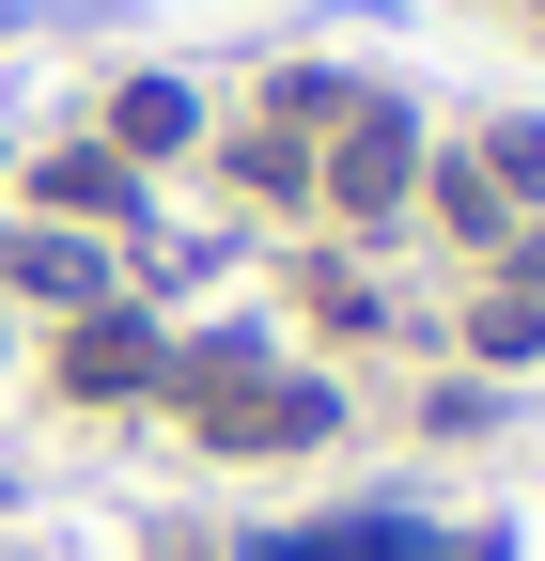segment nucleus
<instances>
[{
	"instance_id": "nucleus-4",
	"label": "nucleus",
	"mask_w": 545,
	"mask_h": 561,
	"mask_svg": "<svg viewBox=\"0 0 545 561\" xmlns=\"http://www.w3.org/2000/svg\"><path fill=\"white\" fill-rule=\"evenodd\" d=\"M32 187L62 203V219H141V172H125V157H94V140H79V157H47Z\"/></svg>"
},
{
	"instance_id": "nucleus-3",
	"label": "nucleus",
	"mask_w": 545,
	"mask_h": 561,
	"mask_svg": "<svg viewBox=\"0 0 545 561\" xmlns=\"http://www.w3.org/2000/svg\"><path fill=\"white\" fill-rule=\"evenodd\" d=\"M62 375H79V390H156L172 359H156V328H141V312H94L79 343H62Z\"/></svg>"
},
{
	"instance_id": "nucleus-2",
	"label": "nucleus",
	"mask_w": 545,
	"mask_h": 561,
	"mask_svg": "<svg viewBox=\"0 0 545 561\" xmlns=\"http://www.w3.org/2000/svg\"><path fill=\"white\" fill-rule=\"evenodd\" d=\"M202 405H219V390H202ZM202 437H219V453H297V437H327V390H234Z\"/></svg>"
},
{
	"instance_id": "nucleus-6",
	"label": "nucleus",
	"mask_w": 545,
	"mask_h": 561,
	"mask_svg": "<svg viewBox=\"0 0 545 561\" xmlns=\"http://www.w3.org/2000/svg\"><path fill=\"white\" fill-rule=\"evenodd\" d=\"M467 343H484V359H545V297H484Z\"/></svg>"
},
{
	"instance_id": "nucleus-5",
	"label": "nucleus",
	"mask_w": 545,
	"mask_h": 561,
	"mask_svg": "<svg viewBox=\"0 0 545 561\" xmlns=\"http://www.w3.org/2000/svg\"><path fill=\"white\" fill-rule=\"evenodd\" d=\"M187 125H202V110H187L172 79H141V94H125V157H172V140H187Z\"/></svg>"
},
{
	"instance_id": "nucleus-7",
	"label": "nucleus",
	"mask_w": 545,
	"mask_h": 561,
	"mask_svg": "<svg viewBox=\"0 0 545 561\" xmlns=\"http://www.w3.org/2000/svg\"><path fill=\"white\" fill-rule=\"evenodd\" d=\"M484 172H499V187H514V203H545V110H514V125H499V140H484Z\"/></svg>"
},
{
	"instance_id": "nucleus-8",
	"label": "nucleus",
	"mask_w": 545,
	"mask_h": 561,
	"mask_svg": "<svg viewBox=\"0 0 545 561\" xmlns=\"http://www.w3.org/2000/svg\"><path fill=\"white\" fill-rule=\"evenodd\" d=\"M16 280H47V297H109V280H94V250H79V234H32V250H16Z\"/></svg>"
},
{
	"instance_id": "nucleus-1",
	"label": "nucleus",
	"mask_w": 545,
	"mask_h": 561,
	"mask_svg": "<svg viewBox=\"0 0 545 561\" xmlns=\"http://www.w3.org/2000/svg\"><path fill=\"white\" fill-rule=\"evenodd\" d=\"M405 172H421L405 110H390V94H359V110H344V140H327V203H344V219H390V203H405Z\"/></svg>"
}]
</instances>
